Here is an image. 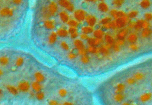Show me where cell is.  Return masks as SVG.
Returning <instances> with one entry per match:
<instances>
[{"label":"cell","mask_w":152,"mask_h":105,"mask_svg":"<svg viewBox=\"0 0 152 105\" xmlns=\"http://www.w3.org/2000/svg\"><path fill=\"white\" fill-rule=\"evenodd\" d=\"M6 89H7L9 92H10L13 95H16L18 94V90L17 89V88L14 87V86L8 85L6 86Z\"/></svg>","instance_id":"cell-17"},{"label":"cell","mask_w":152,"mask_h":105,"mask_svg":"<svg viewBox=\"0 0 152 105\" xmlns=\"http://www.w3.org/2000/svg\"><path fill=\"white\" fill-rule=\"evenodd\" d=\"M57 39V33L52 32L49 36V43L50 44H54L55 43Z\"/></svg>","instance_id":"cell-18"},{"label":"cell","mask_w":152,"mask_h":105,"mask_svg":"<svg viewBox=\"0 0 152 105\" xmlns=\"http://www.w3.org/2000/svg\"><path fill=\"white\" fill-rule=\"evenodd\" d=\"M93 35L95 37V38L99 39H102L104 35V32L101 29H97L93 32Z\"/></svg>","instance_id":"cell-12"},{"label":"cell","mask_w":152,"mask_h":105,"mask_svg":"<svg viewBox=\"0 0 152 105\" xmlns=\"http://www.w3.org/2000/svg\"><path fill=\"white\" fill-rule=\"evenodd\" d=\"M66 9L68 11H69V12H73L74 11V5H73L72 3H70V4L69 5V6H68Z\"/></svg>","instance_id":"cell-44"},{"label":"cell","mask_w":152,"mask_h":105,"mask_svg":"<svg viewBox=\"0 0 152 105\" xmlns=\"http://www.w3.org/2000/svg\"><path fill=\"white\" fill-rule=\"evenodd\" d=\"M81 38L82 39H83V40H88V39H89L88 36L87 34H83V33L81 34Z\"/></svg>","instance_id":"cell-48"},{"label":"cell","mask_w":152,"mask_h":105,"mask_svg":"<svg viewBox=\"0 0 152 105\" xmlns=\"http://www.w3.org/2000/svg\"><path fill=\"white\" fill-rule=\"evenodd\" d=\"M58 10V5L57 4L54 2H51L50 4L48 6V12L49 14L51 15H55L57 12Z\"/></svg>","instance_id":"cell-4"},{"label":"cell","mask_w":152,"mask_h":105,"mask_svg":"<svg viewBox=\"0 0 152 105\" xmlns=\"http://www.w3.org/2000/svg\"><path fill=\"white\" fill-rule=\"evenodd\" d=\"M9 62V58L6 57H0V64L2 66H5L8 64Z\"/></svg>","instance_id":"cell-29"},{"label":"cell","mask_w":152,"mask_h":105,"mask_svg":"<svg viewBox=\"0 0 152 105\" xmlns=\"http://www.w3.org/2000/svg\"><path fill=\"white\" fill-rule=\"evenodd\" d=\"M110 15L112 17H113V18H116V19H118V16H117V14H118V11L116 10H113L110 11Z\"/></svg>","instance_id":"cell-39"},{"label":"cell","mask_w":152,"mask_h":105,"mask_svg":"<svg viewBox=\"0 0 152 105\" xmlns=\"http://www.w3.org/2000/svg\"><path fill=\"white\" fill-rule=\"evenodd\" d=\"M105 40L108 44H113L114 43V39L113 37L109 34H106L105 36Z\"/></svg>","instance_id":"cell-21"},{"label":"cell","mask_w":152,"mask_h":105,"mask_svg":"<svg viewBox=\"0 0 152 105\" xmlns=\"http://www.w3.org/2000/svg\"><path fill=\"white\" fill-rule=\"evenodd\" d=\"M3 95H4L3 90L1 89H0V99H1V98L3 97Z\"/></svg>","instance_id":"cell-53"},{"label":"cell","mask_w":152,"mask_h":105,"mask_svg":"<svg viewBox=\"0 0 152 105\" xmlns=\"http://www.w3.org/2000/svg\"><path fill=\"white\" fill-rule=\"evenodd\" d=\"M82 32L83 33V34H89V33H91L92 32H93V29L92 28V27H90V26H83L82 28Z\"/></svg>","instance_id":"cell-20"},{"label":"cell","mask_w":152,"mask_h":105,"mask_svg":"<svg viewBox=\"0 0 152 105\" xmlns=\"http://www.w3.org/2000/svg\"><path fill=\"white\" fill-rule=\"evenodd\" d=\"M127 17L119 18L118 19H116L115 21L116 26V28H122L126 26V25L127 24Z\"/></svg>","instance_id":"cell-2"},{"label":"cell","mask_w":152,"mask_h":105,"mask_svg":"<svg viewBox=\"0 0 152 105\" xmlns=\"http://www.w3.org/2000/svg\"><path fill=\"white\" fill-rule=\"evenodd\" d=\"M74 17L78 22H82L86 19V12L82 10H77L74 12Z\"/></svg>","instance_id":"cell-1"},{"label":"cell","mask_w":152,"mask_h":105,"mask_svg":"<svg viewBox=\"0 0 152 105\" xmlns=\"http://www.w3.org/2000/svg\"><path fill=\"white\" fill-rule=\"evenodd\" d=\"M74 45L75 48L78 49V50H81L85 49V46H84L83 42L80 39H76L74 41Z\"/></svg>","instance_id":"cell-10"},{"label":"cell","mask_w":152,"mask_h":105,"mask_svg":"<svg viewBox=\"0 0 152 105\" xmlns=\"http://www.w3.org/2000/svg\"><path fill=\"white\" fill-rule=\"evenodd\" d=\"M149 22H148V21H143V25H142V28H144V29H148V28H149Z\"/></svg>","instance_id":"cell-42"},{"label":"cell","mask_w":152,"mask_h":105,"mask_svg":"<svg viewBox=\"0 0 152 105\" xmlns=\"http://www.w3.org/2000/svg\"><path fill=\"white\" fill-rule=\"evenodd\" d=\"M68 33H69L70 34L75 33L77 32V29L74 27H70L68 29Z\"/></svg>","instance_id":"cell-41"},{"label":"cell","mask_w":152,"mask_h":105,"mask_svg":"<svg viewBox=\"0 0 152 105\" xmlns=\"http://www.w3.org/2000/svg\"><path fill=\"white\" fill-rule=\"evenodd\" d=\"M87 51H88L90 53H93V54H96V53H99L98 48L94 47V46H89L88 48Z\"/></svg>","instance_id":"cell-30"},{"label":"cell","mask_w":152,"mask_h":105,"mask_svg":"<svg viewBox=\"0 0 152 105\" xmlns=\"http://www.w3.org/2000/svg\"><path fill=\"white\" fill-rule=\"evenodd\" d=\"M59 17L61 21L63 23H67L69 21V15L66 12L62 11L59 13Z\"/></svg>","instance_id":"cell-8"},{"label":"cell","mask_w":152,"mask_h":105,"mask_svg":"<svg viewBox=\"0 0 152 105\" xmlns=\"http://www.w3.org/2000/svg\"><path fill=\"white\" fill-rule=\"evenodd\" d=\"M35 78L36 79V81L38 82H44L45 80V77L43 74L40 72H37L35 74Z\"/></svg>","instance_id":"cell-13"},{"label":"cell","mask_w":152,"mask_h":105,"mask_svg":"<svg viewBox=\"0 0 152 105\" xmlns=\"http://www.w3.org/2000/svg\"><path fill=\"white\" fill-rule=\"evenodd\" d=\"M0 14L2 16H9L11 17L13 15V11L8 8H4L0 11Z\"/></svg>","instance_id":"cell-9"},{"label":"cell","mask_w":152,"mask_h":105,"mask_svg":"<svg viewBox=\"0 0 152 105\" xmlns=\"http://www.w3.org/2000/svg\"><path fill=\"white\" fill-rule=\"evenodd\" d=\"M113 49H114V51H119L120 50V47L118 46L117 44H114L113 45Z\"/></svg>","instance_id":"cell-49"},{"label":"cell","mask_w":152,"mask_h":105,"mask_svg":"<svg viewBox=\"0 0 152 105\" xmlns=\"http://www.w3.org/2000/svg\"><path fill=\"white\" fill-rule=\"evenodd\" d=\"M85 19L86 20V22H87L89 26H90V27H92L96 23V17L95 16H87Z\"/></svg>","instance_id":"cell-6"},{"label":"cell","mask_w":152,"mask_h":105,"mask_svg":"<svg viewBox=\"0 0 152 105\" xmlns=\"http://www.w3.org/2000/svg\"><path fill=\"white\" fill-rule=\"evenodd\" d=\"M2 74H3V71H2V70H1V69H0V76H1V75H2Z\"/></svg>","instance_id":"cell-56"},{"label":"cell","mask_w":152,"mask_h":105,"mask_svg":"<svg viewBox=\"0 0 152 105\" xmlns=\"http://www.w3.org/2000/svg\"><path fill=\"white\" fill-rule=\"evenodd\" d=\"M30 85L27 81H22L21 82L18 84V88L20 91L24 92H26L28 91L30 89Z\"/></svg>","instance_id":"cell-3"},{"label":"cell","mask_w":152,"mask_h":105,"mask_svg":"<svg viewBox=\"0 0 152 105\" xmlns=\"http://www.w3.org/2000/svg\"><path fill=\"white\" fill-rule=\"evenodd\" d=\"M61 47H62V49L65 50H68L69 49V45L66 42H62V43H61Z\"/></svg>","instance_id":"cell-38"},{"label":"cell","mask_w":152,"mask_h":105,"mask_svg":"<svg viewBox=\"0 0 152 105\" xmlns=\"http://www.w3.org/2000/svg\"><path fill=\"white\" fill-rule=\"evenodd\" d=\"M69 26H70V27H74V28H76L77 26H78L79 23L75 19H70L69 20L68 22H67Z\"/></svg>","instance_id":"cell-27"},{"label":"cell","mask_w":152,"mask_h":105,"mask_svg":"<svg viewBox=\"0 0 152 105\" xmlns=\"http://www.w3.org/2000/svg\"><path fill=\"white\" fill-rule=\"evenodd\" d=\"M152 33V30L150 29H145L142 31V36L143 38H147Z\"/></svg>","instance_id":"cell-26"},{"label":"cell","mask_w":152,"mask_h":105,"mask_svg":"<svg viewBox=\"0 0 152 105\" xmlns=\"http://www.w3.org/2000/svg\"><path fill=\"white\" fill-rule=\"evenodd\" d=\"M145 18L146 21L149 22V21H151L152 19V15L151 13H146L145 14Z\"/></svg>","instance_id":"cell-40"},{"label":"cell","mask_w":152,"mask_h":105,"mask_svg":"<svg viewBox=\"0 0 152 105\" xmlns=\"http://www.w3.org/2000/svg\"><path fill=\"white\" fill-rule=\"evenodd\" d=\"M134 24H135V22H130V23H129V27L130 28H134Z\"/></svg>","instance_id":"cell-52"},{"label":"cell","mask_w":152,"mask_h":105,"mask_svg":"<svg viewBox=\"0 0 152 105\" xmlns=\"http://www.w3.org/2000/svg\"><path fill=\"white\" fill-rule=\"evenodd\" d=\"M99 52L102 54H106L108 53V49L105 46H102V47L98 48Z\"/></svg>","instance_id":"cell-33"},{"label":"cell","mask_w":152,"mask_h":105,"mask_svg":"<svg viewBox=\"0 0 152 105\" xmlns=\"http://www.w3.org/2000/svg\"><path fill=\"white\" fill-rule=\"evenodd\" d=\"M133 77L135 78L137 80H142L144 78H145V75L142 72H138L135 73L133 75Z\"/></svg>","instance_id":"cell-25"},{"label":"cell","mask_w":152,"mask_h":105,"mask_svg":"<svg viewBox=\"0 0 152 105\" xmlns=\"http://www.w3.org/2000/svg\"><path fill=\"white\" fill-rule=\"evenodd\" d=\"M63 105H73V103H70V102H65V103L63 104Z\"/></svg>","instance_id":"cell-54"},{"label":"cell","mask_w":152,"mask_h":105,"mask_svg":"<svg viewBox=\"0 0 152 105\" xmlns=\"http://www.w3.org/2000/svg\"><path fill=\"white\" fill-rule=\"evenodd\" d=\"M59 95L61 97H65L67 95V91L65 89H61L59 91Z\"/></svg>","instance_id":"cell-36"},{"label":"cell","mask_w":152,"mask_h":105,"mask_svg":"<svg viewBox=\"0 0 152 105\" xmlns=\"http://www.w3.org/2000/svg\"><path fill=\"white\" fill-rule=\"evenodd\" d=\"M58 3H59V4L61 5V6L66 8L71 2L69 1H67V0H61V1H59Z\"/></svg>","instance_id":"cell-22"},{"label":"cell","mask_w":152,"mask_h":105,"mask_svg":"<svg viewBox=\"0 0 152 105\" xmlns=\"http://www.w3.org/2000/svg\"></svg>","instance_id":"cell-57"},{"label":"cell","mask_w":152,"mask_h":105,"mask_svg":"<svg viewBox=\"0 0 152 105\" xmlns=\"http://www.w3.org/2000/svg\"><path fill=\"white\" fill-rule=\"evenodd\" d=\"M123 3L124 1H122V0H115V1H112L113 4L115 5L117 7H120L123 4Z\"/></svg>","instance_id":"cell-34"},{"label":"cell","mask_w":152,"mask_h":105,"mask_svg":"<svg viewBox=\"0 0 152 105\" xmlns=\"http://www.w3.org/2000/svg\"><path fill=\"white\" fill-rule=\"evenodd\" d=\"M24 63V59L22 57H18L17 58V61H16V65L18 67L22 66V64Z\"/></svg>","instance_id":"cell-37"},{"label":"cell","mask_w":152,"mask_h":105,"mask_svg":"<svg viewBox=\"0 0 152 105\" xmlns=\"http://www.w3.org/2000/svg\"><path fill=\"white\" fill-rule=\"evenodd\" d=\"M139 14V12L137 11L134 10L132 11H130V12L127 15V17L130 18H135L136 17H137Z\"/></svg>","instance_id":"cell-31"},{"label":"cell","mask_w":152,"mask_h":105,"mask_svg":"<svg viewBox=\"0 0 152 105\" xmlns=\"http://www.w3.org/2000/svg\"><path fill=\"white\" fill-rule=\"evenodd\" d=\"M137 40V36L136 34L134 33H132L130 35H129V36L127 37V40L128 42H130L131 44L135 43L136 42Z\"/></svg>","instance_id":"cell-19"},{"label":"cell","mask_w":152,"mask_h":105,"mask_svg":"<svg viewBox=\"0 0 152 105\" xmlns=\"http://www.w3.org/2000/svg\"><path fill=\"white\" fill-rule=\"evenodd\" d=\"M76 57V55H75V54H73V53H70L69 54V58H70V59H74V58H75Z\"/></svg>","instance_id":"cell-50"},{"label":"cell","mask_w":152,"mask_h":105,"mask_svg":"<svg viewBox=\"0 0 152 105\" xmlns=\"http://www.w3.org/2000/svg\"><path fill=\"white\" fill-rule=\"evenodd\" d=\"M36 98H37V99L39 100H43L45 98L44 93L41 91L39 92H37V93L36 94Z\"/></svg>","instance_id":"cell-28"},{"label":"cell","mask_w":152,"mask_h":105,"mask_svg":"<svg viewBox=\"0 0 152 105\" xmlns=\"http://www.w3.org/2000/svg\"><path fill=\"white\" fill-rule=\"evenodd\" d=\"M112 21V18L110 17H106L101 21V23L103 25H106Z\"/></svg>","instance_id":"cell-32"},{"label":"cell","mask_w":152,"mask_h":105,"mask_svg":"<svg viewBox=\"0 0 152 105\" xmlns=\"http://www.w3.org/2000/svg\"><path fill=\"white\" fill-rule=\"evenodd\" d=\"M81 61H82V62L84 64H88L89 61H90V59H89V57L87 55H86L82 57V58H81Z\"/></svg>","instance_id":"cell-35"},{"label":"cell","mask_w":152,"mask_h":105,"mask_svg":"<svg viewBox=\"0 0 152 105\" xmlns=\"http://www.w3.org/2000/svg\"><path fill=\"white\" fill-rule=\"evenodd\" d=\"M70 53H73V54L77 56V55L79 54V50H78V49H76V48H74V49H73L72 50H71Z\"/></svg>","instance_id":"cell-46"},{"label":"cell","mask_w":152,"mask_h":105,"mask_svg":"<svg viewBox=\"0 0 152 105\" xmlns=\"http://www.w3.org/2000/svg\"><path fill=\"white\" fill-rule=\"evenodd\" d=\"M78 36V33L77 32L70 34V37H71V38H72V39L76 38Z\"/></svg>","instance_id":"cell-51"},{"label":"cell","mask_w":152,"mask_h":105,"mask_svg":"<svg viewBox=\"0 0 152 105\" xmlns=\"http://www.w3.org/2000/svg\"><path fill=\"white\" fill-rule=\"evenodd\" d=\"M140 6L143 8H148L150 6V2L148 0H143L140 2Z\"/></svg>","instance_id":"cell-24"},{"label":"cell","mask_w":152,"mask_h":105,"mask_svg":"<svg viewBox=\"0 0 152 105\" xmlns=\"http://www.w3.org/2000/svg\"><path fill=\"white\" fill-rule=\"evenodd\" d=\"M31 86L33 89L36 92H39L41 91V89H42V86H41V85L40 84L39 82H38L37 81L32 82Z\"/></svg>","instance_id":"cell-16"},{"label":"cell","mask_w":152,"mask_h":105,"mask_svg":"<svg viewBox=\"0 0 152 105\" xmlns=\"http://www.w3.org/2000/svg\"><path fill=\"white\" fill-rule=\"evenodd\" d=\"M129 47H130V49H131V50H133V51H136V50H137V49H138V47H137V46L135 43L130 44Z\"/></svg>","instance_id":"cell-43"},{"label":"cell","mask_w":152,"mask_h":105,"mask_svg":"<svg viewBox=\"0 0 152 105\" xmlns=\"http://www.w3.org/2000/svg\"><path fill=\"white\" fill-rule=\"evenodd\" d=\"M98 10L102 12H107L109 10V6L105 2H101L98 5Z\"/></svg>","instance_id":"cell-7"},{"label":"cell","mask_w":152,"mask_h":105,"mask_svg":"<svg viewBox=\"0 0 152 105\" xmlns=\"http://www.w3.org/2000/svg\"><path fill=\"white\" fill-rule=\"evenodd\" d=\"M57 35L59 36L60 37L65 38V37H66L68 35V30H66V29L64 28H59L57 30Z\"/></svg>","instance_id":"cell-14"},{"label":"cell","mask_w":152,"mask_h":105,"mask_svg":"<svg viewBox=\"0 0 152 105\" xmlns=\"http://www.w3.org/2000/svg\"><path fill=\"white\" fill-rule=\"evenodd\" d=\"M49 105H58V103L55 100H51L48 103Z\"/></svg>","instance_id":"cell-47"},{"label":"cell","mask_w":152,"mask_h":105,"mask_svg":"<svg viewBox=\"0 0 152 105\" xmlns=\"http://www.w3.org/2000/svg\"><path fill=\"white\" fill-rule=\"evenodd\" d=\"M21 1H14V2L15 4H20L21 3Z\"/></svg>","instance_id":"cell-55"},{"label":"cell","mask_w":152,"mask_h":105,"mask_svg":"<svg viewBox=\"0 0 152 105\" xmlns=\"http://www.w3.org/2000/svg\"><path fill=\"white\" fill-rule=\"evenodd\" d=\"M143 22V20H138L137 22H136L135 24H134V28H135V29H136V30H140V29L142 28Z\"/></svg>","instance_id":"cell-23"},{"label":"cell","mask_w":152,"mask_h":105,"mask_svg":"<svg viewBox=\"0 0 152 105\" xmlns=\"http://www.w3.org/2000/svg\"><path fill=\"white\" fill-rule=\"evenodd\" d=\"M44 26L46 29H50V30H52V29L55 28V24L53 21L47 20L44 22Z\"/></svg>","instance_id":"cell-15"},{"label":"cell","mask_w":152,"mask_h":105,"mask_svg":"<svg viewBox=\"0 0 152 105\" xmlns=\"http://www.w3.org/2000/svg\"><path fill=\"white\" fill-rule=\"evenodd\" d=\"M102 42V39H99L96 38H89L88 40V43L89 44L90 46H94V47L98 46L99 44H101Z\"/></svg>","instance_id":"cell-5"},{"label":"cell","mask_w":152,"mask_h":105,"mask_svg":"<svg viewBox=\"0 0 152 105\" xmlns=\"http://www.w3.org/2000/svg\"><path fill=\"white\" fill-rule=\"evenodd\" d=\"M115 44L120 47V46H122L125 44V40H118V41Z\"/></svg>","instance_id":"cell-45"},{"label":"cell","mask_w":152,"mask_h":105,"mask_svg":"<svg viewBox=\"0 0 152 105\" xmlns=\"http://www.w3.org/2000/svg\"><path fill=\"white\" fill-rule=\"evenodd\" d=\"M128 33V30L127 29H123L122 30L119 32L118 33V34H117V38L118 39V40H124L125 37L126 36Z\"/></svg>","instance_id":"cell-11"}]
</instances>
